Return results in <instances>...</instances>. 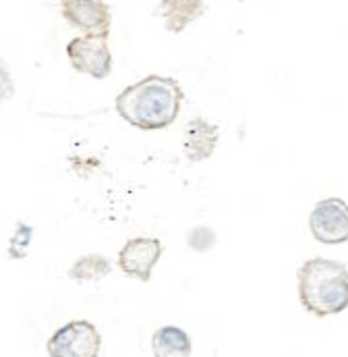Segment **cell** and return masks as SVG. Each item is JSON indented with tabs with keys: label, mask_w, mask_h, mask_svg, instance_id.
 Masks as SVG:
<instances>
[{
	"label": "cell",
	"mask_w": 348,
	"mask_h": 357,
	"mask_svg": "<svg viewBox=\"0 0 348 357\" xmlns=\"http://www.w3.org/2000/svg\"><path fill=\"white\" fill-rule=\"evenodd\" d=\"M67 56L77 73L93 79H106L112 73V52L108 38L100 36H79L67 44Z\"/></svg>",
	"instance_id": "4"
},
{
	"label": "cell",
	"mask_w": 348,
	"mask_h": 357,
	"mask_svg": "<svg viewBox=\"0 0 348 357\" xmlns=\"http://www.w3.org/2000/svg\"><path fill=\"white\" fill-rule=\"evenodd\" d=\"M184 91L174 77L148 75L125 88L114 100L120 119L141 131H158L171 127L180 114Z\"/></svg>",
	"instance_id": "1"
},
{
	"label": "cell",
	"mask_w": 348,
	"mask_h": 357,
	"mask_svg": "<svg viewBox=\"0 0 348 357\" xmlns=\"http://www.w3.org/2000/svg\"><path fill=\"white\" fill-rule=\"evenodd\" d=\"M164 254V243L158 237H133L118 252V266L141 282H150L152 272Z\"/></svg>",
	"instance_id": "7"
},
{
	"label": "cell",
	"mask_w": 348,
	"mask_h": 357,
	"mask_svg": "<svg viewBox=\"0 0 348 357\" xmlns=\"http://www.w3.org/2000/svg\"><path fill=\"white\" fill-rule=\"evenodd\" d=\"M31 239H33V229L25 222H17V229L8 241V258L10 260H23L27 256Z\"/></svg>",
	"instance_id": "12"
},
{
	"label": "cell",
	"mask_w": 348,
	"mask_h": 357,
	"mask_svg": "<svg viewBox=\"0 0 348 357\" xmlns=\"http://www.w3.org/2000/svg\"><path fill=\"white\" fill-rule=\"evenodd\" d=\"M187 245L197 252V254H205L216 245V233L209 227H195L187 233Z\"/></svg>",
	"instance_id": "13"
},
{
	"label": "cell",
	"mask_w": 348,
	"mask_h": 357,
	"mask_svg": "<svg viewBox=\"0 0 348 357\" xmlns=\"http://www.w3.org/2000/svg\"><path fill=\"white\" fill-rule=\"evenodd\" d=\"M110 272H112V262L106 256L87 254L69 268V278L77 282H89V280H102Z\"/></svg>",
	"instance_id": "11"
},
{
	"label": "cell",
	"mask_w": 348,
	"mask_h": 357,
	"mask_svg": "<svg viewBox=\"0 0 348 357\" xmlns=\"http://www.w3.org/2000/svg\"><path fill=\"white\" fill-rule=\"evenodd\" d=\"M15 96V79L10 75L8 65L0 59V104Z\"/></svg>",
	"instance_id": "14"
},
{
	"label": "cell",
	"mask_w": 348,
	"mask_h": 357,
	"mask_svg": "<svg viewBox=\"0 0 348 357\" xmlns=\"http://www.w3.org/2000/svg\"><path fill=\"white\" fill-rule=\"evenodd\" d=\"M207 10L203 0H162L156 8V15L162 19L166 31L180 33L191 23L201 19Z\"/></svg>",
	"instance_id": "9"
},
{
	"label": "cell",
	"mask_w": 348,
	"mask_h": 357,
	"mask_svg": "<svg viewBox=\"0 0 348 357\" xmlns=\"http://www.w3.org/2000/svg\"><path fill=\"white\" fill-rule=\"evenodd\" d=\"M220 142V127L205 121L203 116H195L187 123L182 133V152L191 162H203L214 156Z\"/></svg>",
	"instance_id": "8"
},
{
	"label": "cell",
	"mask_w": 348,
	"mask_h": 357,
	"mask_svg": "<svg viewBox=\"0 0 348 357\" xmlns=\"http://www.w3.org/2000/svg\"><path fill=\"white\" fill-rule=\"evenodd\" d=\"M154 357H191V337L178 326H162L152 337Z\"/></svg>",
	"instance_id": "10"
},
{
	"label": "cell",
	"mask_w": 348,
	"mask_h": 357,
	"mask_svg": "<svg viewBox=\"0 0 348 357\" xmlns=\"http://www.w3.org/2000/svg\"><path fill=\"white\" fill-rule=\"evenodd\" d=\"M102 335L89 320H71L61 326L46 343L50 357H97Z\"/></svg>",
	"instance_id": "3"
},
{
	"label": "cell",
	"mask_w": 348,
	"mask_h": 357,
	"mask_svg": "<svg viewBox=\"0 0 348 357\" xmlns=\"http://www.w3.org/2000/svg\"><path fill=\"white\" fill-rule=\"evenodd\" d=\"M311 235L326 245L347 243L348 239V208L340 197H328L315 204L309 216Z\"/></svg>",
	"instance_id": "5"
},
{
	"label": "cell",
	"mask_w": 348,
	"mask_h": 357,
	"mask_svg": "<svg viewBox=\"0 0 348 357\" xmlns=\"http://www.w3.org/2000/svg\"><path fill=\"white\" fill-rule=\"evenodd\" d=\"M63 19L86 36L108 38L112 10L106 0H58Z\"/></svg>",
	"instance_id": "6"
},
{
	"label": "cell",
	"mask_w": 348,
	"mask_h": 357,
	"mask_svg": "<svg viewBox=\"0 0 348 357\" xmlns=\"http://www.w3.org/2000/svg\"><path fill=\"white\" fill-rule=\"evenodd\" d=\"M299 280V299L301 305L317 316L342 314L348 305V270L347 264L313 258L307 260L296 272Z\"/></svg>",
	"instance_id": "2"
}]
</instances>
